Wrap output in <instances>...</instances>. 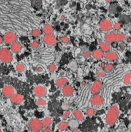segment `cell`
Segmentation results:
<instances>
[{
  "instance_id": "6da1fadb",
  "label": "cell",
  "mask_w": 131,
  "mask_h": 132,
  "mask_svg": "<svg viewBox=\"0 0 131 132\" xmlns=\"http://www.w3.org/2000/svg\"><path fill=\"white\" fill-rule=\"evenodd\" d=\"M119 114V109L117 104L113 105L111 108L108 109V112L106 117V122L108 126H113L118 119Z\"/></svg>"
},
{
  "instance_id": "7a4b0ae2",
  "label": "cell",
  "mask_w": 131,
  "mask_h": 132,
  "mask_svg": "<svg viewBox=\"0 0 131 132\" xmlns=\"http://www.w3.org/2000/svg\"><path fill=\"white\" fill-rule=\"evenodd\" d=\"M104 39L107 43L122 42L125 39V35L123 33L108 32L105 35Z\"/></svg>"
},
{
  "instance_id": "3957f363",
  "label": "cell",
  "mask_w": 131,
  "mask_h": 132,
  "mask_svg": "<svg viewBox=\"0 0 131 132\" xmlns=\"http://www.w3.org/2000/svg\"><path fill=\"white\" fill-rule=\"evenodd\" d=\"M13 56L12 52L7 48H2L0 49V60L5 63H10L13 61Z\"/></svg>"
},
{
  "instance_id": "277c9868",
  "label": "cell",
  "mask_w": 131,
  "mask_h": 132,
  "mask_svg": "<svg viewBox=\"0 0 131 132\" xmlns=\"http://www.w3.org/2000/svg\"><path fill=\"white\" fill-rule=\"evenodd\" d=\"M29 127L33 132H39L42 129V122L38 119H32L29 123Z\"/></svg>"
},
{
  "instance_id": "5b68a950",
  "label": "cell",
  "mask_w": 131,
  "mask_h": 132,
  "mask_svg": "<svg viewBox=\"0 0 131 132\" xmlns=\"http://www.w3.org/2000/svg\"><path fill=\"white\" fill-rule=\"evenodd\" d=\"M99 27L100 29L103 32H109L113 28L112 22L108 19H104L100 22Z\"/></svg>"
},
{
  "instance_id": "8992f818",
  "label": "cell",
  "mask_w": 131,
  "mask_h": 132,
  "mask_svg": "<svg viewBox=\"0 0 131 132\" xmlns=\"http://www.w3.org/2000/svg\"><path fill=\"white\" fill-rule=\"evenodd\" d=\"M17 35L13 32H7L4 35L3 40L7 44H12L17 40Z\"/></svg>"
},
{
  "instance_id": "52a82bcc",
  "label": "cell",
  "mask_w": 131,
  "mask_h": 132,
  "mask_svg": "<svg viewBox=\"0 0 131 132\" xmlns=\"http://www.w3.org/2000/svg\"><path fill=\"white\" fill-rule=\"evenodd\" d=\"M46 88L42 85H38L34 89V93L38 98H42L46 95Z\"/></svg>"
},
{
  "instance_id": "ba28073f",
  "label": "cell",
  "mask_w": 131,
  "mask_h": 132,
  "mask_svg": "<svg viewBox=\"0 0 131 132\" xmlns=\"http://www.w3.org/2000/svg\"><path fill=\"white\" fill-rule=\"evenodd\" d=\"M104 104V100L103 97L100 95H94L91 99V105L92 106H101Z\"/></svg>"
},
{
  "instance_id": "9c48e42d",
  "label": "cell",
  "mask_w": 131,
  "mask_h": 132,
  "mask_svg": "<svg viewBox=\"0 0 131 132\" xmlns=\"http://www.w3.org/2000/svg\"><path fill=\"white\" fill-rule=\"evenodd\" d=\"M15 94V88L11 85H6L2 89V95L5 98H11Z\"/></svg>"
},
{
  "instance_id": "30bf717a",
  "label": "cell",
  "mask_w": 131,
  "mask_h": 132,
  "mask_svg": "<svg viewBox=\"0 0 131 132\" xmlns=\"http://www.w3.org/2000/svg\"><path fill=\"white\" fill-rule=\"evenodd\" d=\"M43 41L48 46H53L56 45V39L52 35H46L45 37L43 38Z\"/></svg>"
},
{
  "instance_id": "8fae6325",
  "label": "cell",
  "mask_w": 131,
  "mask_h": 132,
  "mask_svg": "<svg viewBox=\"0 0 131 132\" xmlns=\"http://www.w3.org/2000/svg\"><path fill=\"white\" fill-rule=\"evenodd\" d=\"M102 88V83L100 80L95 81L91 88V93L92 95H97L101 90Z\"/></svg>"
},
{
  "instance_id": "7c38bea8",
  "label": "cell",
  "mask_w": 131,
  "mask_h": 132,
  "mask_svg": "<svg viewBox=\"0 0 131 132\" xmlns=\"http://www.w3.org/2000/svg\"><path fill=\"white\" fill-rule=\"evenodd\" d=\"M73 87L71 85H66L65 87H63L62 93L65 97H71L73 94Z\"/></svg>"
},
{
  "instance_id": "4fadbf2b",
  "label": "cell",
  "mask_w": 131,
  "mask_h": 132,
  "mask_svg": "<svg viewBox=\"0 0 131 132\" xmlns=\"http://www.w3.org/2000/svg\"><path fill=\"white\" fill-rule=\"evenodd\" d=\"M103 57L106 60H109V61H114V60H117L118 59V54L117 53L114 52H106L104 54H103Z\"/></svg>"
},
{
  "instance_id": "5bb4252c",
  "label": "cell",
  "mask_w": 131,
  "mask_h": 132,
  "mask_svg": "<svg viewBox=\"0 0 131 132\" xmlns=\"http://www.w3.org/2000/svg\"><path fill=\"white\" fill-rule=\"evenodd\" d=\"M10 101L15 105L21 104L23 101V95L21 94H14L10 98Z\"/></svg>"
},
{
  "instance_id": "9a60e30c",
  "label": "cell",
  "mask_w": 131,
  "mask_h": 132,
  "mask_svg": "<svg viewBox=\"0 0 131 132\" xmlns=\"http://www.w3.org/2000/svg\"><path fill=\"white\" fill-rule=\"evenodd\" d=\"M21 49H22V46H21V44L19 42L15 41V42H14L13 43L11 44L10 50H11V52H13L15 54L19 53V52L21 51Z\"/></svg>"
},
{
  "instance_id": "2e32d148",
  "label": "cell",
  "mask_w": 131,
  "mask_h": 132,
  "mask_svg": "<svg viewBox=\"0 0 131 132\" xmlns=\"http://www.w3.org/2000/svg\"><path fill=\"white\" fill-rule=\"evenodd\" d=\"M100 50L103 52H110V50H111V46H110V44L108 43L107 42H106V41L100 42Z\"/></svg>"
},
{
  "instance_id": "e0dca14e",
  "label": "cell",
  "mask_w": 131,
  "mask_h": 132,
  "mask_svg": "<svg viewBox=\"0 0 131 132\" xmlns=\"http://www.w3.org/2000/svg\"><path fill=\"white\" fill-rule=\"evenodd\" d=\"M73 116L75 117V118L77 120H78L80 122H81V121H83L84 120V116L83 113L80 110H78V109L74 110V112H73Z\"/></svg>"
},
{
  "instance_id": "ac0fdd59",
  "label": "cell",
  "mask_w": 131,
  "mask_h": 132,
  "mask_svg": "<svg viewBox=\"0 0 131 132\" xmlns=\"http://www.w3.org/2000/svg\"><path fill=\"white\" fill-rule=\"evenodd\" d=\"M67 83V79L66 78H59L56 81L55 85L57 87H65Z\"/></svg>"
},
{
  "instance_id": "d6986e66",
  "label": "cell",
  "mask_w": 131,
  "mask_h": 132,
  "mask_svg": "<svg viewBox=\"0 0 131 132\" xmlns=\"http://www.w3.org/2000/svg\"><path fill=\"white\" fill-rule=\"evenodd\" d=\"M93 57L96 60H100L103 57V52L100 49H96L92 53Z\"/></svg>"
},
{
  "instance_id": "ffe728a7",
  "label": "cell",
  "mask_w": 131,
  "mask_h": 132,
  "mask_svg": "<svg viewBox=\"0 0 131 132\" xmlns=\"http://www.w3.org/2000/svg\"><path fill=\"white\" fill-rule=\"evenodd\" d=\"M42 126L45 128H49V126L51 125L52 123V120L51 118H45L43 119V120L42 121Z\"/></svg>"
},
{
  "instance_id": "44dd1931",
  "label": "cell",
  "mask_w": 131,
  "mask_h": 132,
  "mask_svg": "<svg viewBox=\"0 0 131 132\" xmlns=\"http://www.w3.org/2000/svg\"><path fill=\"white\" fill-rule=\"evenodd\" d=\"M42 32L45 33L46 35H51V33L53 32V28L51 26L46 24L42 28Z\"/></svg>"
},
{
  "instance_id": "7402d4cb",
  "label": "cell",
  "mask_w": 131,
  "mask_h": 132,
  "mask_svg": "<svg viewBox=\"0 0 131 132\" xmlns=\"http://www.w3.org/2000/svg\"><path fill=\"white\" fill-rule=\"evenodd\" d=\"M131 81V73L128 72L125 75L124 78H123V83L125 85H129Z\"/></svg>"
},
{
  "instance_id": "603a6c76",
  "label": "cell",
  "mask_w": 131,
  "mask_h": 132,
  "mask_svg": "<svg viewBox=\"0 0 131 132\" xmlns=\"http://www.w3.org/2000/svg\"><path fill=\"white\" fill-rule=\"evenodd\" d=\"M58 128L61 131H65V130H66L68 128V123L65 122V121H62V122L59 123Z\"/></svg>"
},
{
  "instance_id": "cb8c5ba5",
  "label": "cell",
  "mask_w": 131,
  "mask_h": 132,
  "mask_svg": "<svg viewBox=\"0 0 131 132\" xmlns=\"http://www.w3.org/2000/svg\"><path fill=\"white\" fill-rule=\"evenodd\" d=\"M25 69H26L25 65L23 64H22V63H19V64L16 65V66H15V70L19 73H23V71H25Z\"/></svg>"
},
{
  "instance_id": "d4e9b609",
  "label": "cell",
  "mask_w": 131,
  "mask_h": 132,
  "mask_svg": "<svg viewBox=\"0 0 131 132\" xmlns=\"http://www.w3.org/2000/svg\"><path fill=\"white\" fill-rule=\"evenodd\" d=\"M32 3L34 7L40 9V7L42 6V1L41 0H32Z\"/></svg>"
},
{
  "instance_id": "484cf974",
  "label": "cell",
  "mask_w": 131,
  "mask_h": 132,
  "mask_svg": "<svg viewBox=\"0 0 131 132\" xmlns=\"http://www.w3.org/2000/svg\"><path fill=\"white\" fill-rule=\"evenodd\" d=\"M46 104V100H44L42 98H40L38 99V101H37V105H38V106H44Z\"/></svg>"
},
{
  "instance_id": "4316f807",
  "label": "cell",
  "mask_w": 131,
  "mask_h": 132,
  "mask_svg": "<svg viewBox=\"0 0 131 132\" xmlns=\"http://www.w3.org/2000/svg\"><path fill=\"white\" fill-rule=\"evenodd\" d=\"M40 34H41V32L38 29H33L32 32V35L33 37H34V38L39 37L40 35Z\"/></svg>"
},
{
  "instance_id": "83f0119b",
  "label": "cell",
  "mask_w": 131,
  "mask_h": 132,
  "mask_svg": "<svg viewBox=\"0 0 131 132\" xmlns=\"http://www.w3.org/2000/svg\"><path fill=\"white\" fill-rule=\"evenodd\" d=\"M113 68V65L112 64H108V65H106V66L104 67V71L106 73H109L112 71Z\"/></svg>"
},
{
  "instance_id": "f1b7e54d",
  "label": "cell",
  "mask_w": 131,
  "mask_h": 132,
  "mask_svg": "<svg viewBox=\"0 0 131 132\" xmlns=\"http://www.w3.org/2000/svg\"><path fill=\"white\" fill-rule=\"evenodd\" d=\"M94 114V109L93 108H89L86 110V114L89 117L93 116Z\"/></svg>"
},
{
  "instance_id": "f546056e",
  "label": "cell",
  "mask_w": 131,
  "mask_h": 132,
  "mask_svg": "<svg viewBox=\"0 0 131 132\" xmlns=\"http://www.w3.org/2000/svg\"><path fill=\"white\" fill-rule=\"evenodd\" d=\"M70 111H66L65 113L63 114V115H62V119H63V120H67L69 117H70Z\"/></svg>"
},
{
  "instance_id": "4dcf8cb0",
  "label": "cell",
  "mask_w": 131,
  "mask_h": 132,
  "mask_svg": "<svg viewBox=\"0 0 131 132\" xmlns=\"http://www.w3.org/2000/svg\"><path fill=\"white\" fill-rule=\"evenodd\" d=\"M39 46H40V44H39V43L38 41H33L32 43V44H31V47L33 49H37V48H38Z\"/></svg>"
},
{
  "instance_id": "1f68e13d",
  "label": "cell",
  "mask_w": 131,
  "mask_h": 132,
  "mask_svg": "<svg viewBox=\"0 0 131 132\" xmlns=\"http://www.w3.org/2000/svg\"><path fill=\"white\" fill-rule=\"evenodd\" d=\"M60 40L64 44H67V43H68V42H69V38H67V37H66V36H63V37H61Z\"/></svg>"
},
{
  "instance_id": "d6a6232c",
  "label": "cell",
  "mask_w": 131,
  "mask_h": 132,
  "mask_svg": "<svg viewBox=\"0 0 131 132\" xmlns=\"http://www.w3.org/2000/svg\"><path fill=\"white\" fill-rule=\"evenodd\" d=\"M56 68V67L54 64H51V65H49V66H48V70H49L50 72H54V71H55Z\"/></svg>"
},
{
  "instance_id": "836d02e7",
  "label": "cell",
  "mask_w": 131,
  "mask_h": 132,
  "mask_svg": "<svg viewBox=\"0 0 131 132\" xmlns=\"http://www.w3.org/2000/svg\"><path fill=\"white\" fill-rule=\"evenodd\" d=\"M97 75H98V77L102 78V77H104V76H105V75H106V72L103 71H100L97 73Z\"/></svg>"
},
{
  "instance_id": "e575fe53",
  "label": "cell",
  "mask_w": 131,
  "mask_h": 132,
  "mask_svg": "<svg viewBox=\"0 0 131 132\" xmlns=\"http://www.w3.org/2000/svg\"><path fill=\"white\" fill-rule=\"evenodd\" d=\"M113 29L116 30V31H118L121 29V24L119 23H115L114 25H113Z\"/></svg>"
},
{
  "instance_id": "d590c367",
  "label": "cell",
  "mask_w": 131,
  "mask_h": 132,
  "mask_svg": "<svg viewBox=\"0 0 131 132\" xmlns=\"http://www.w3.org/2000/svg\"><path fill=\"white\" fill-rule=\"evenodd\" d=\"M82 55L84 57H86V58H88V57H89L91 56V53L89 52H88V51H86V52H83Z\"/></svg>"
},
{
  "instance_id": "8d00e7d4",
  "label": "cell",
  "mask_w": 131,
  "mask_h": 132,
  "mask_svg": "<svg viewBox=\"0 0 131 132\" xmlns=\"http://www.w3.org/2000/svg\"><path fill=\"white\" fill-rule=\"evenodd\" d=\"M42 132H53V131H52L51 128H45L42 131Z\"/></svg>"
},
{
  "instance_id": "74e56055",
  "label": "cell",
  "mask_w": 131,
  "mask_h": 132,
  "mask_svg": "<svg viewBox=\"0 0 131 132\" xmlns=\"http://www.w3.org/2000/svg\"><path fill=\"white\" fill-rule=\"evenodd\" d=\"M42 71H43V68H42V67L41 66H39L38 68V72L39 73H42Z\"/></svg>"
},
{
  "instance_id": "f35d334b",
  "label": "cell",
  "mask_w": 131,
  "mask_h": 132,
  "mask_svg": "<svg viewBox=\"0 0 131 132\" xmlns=\"http://www.w3.org/2000/svg\"><path fill=\"white\" fill-rule=\"evenodd\" d=\"M125 48V44H121V45H120V49H121V50H124Z\"/></svg>"
},
{
  "instance_id": "ab89813d",
  "label": "cell",
  "mask_w": 131,
  "mask_h": 132,
  "mask_svg": "<svg viewBox=\"0 0 131 132\" xmlns=\"http://www.w3.org/2000/svg\"><path fill=\"white\" fill-rule=\"evenodd\" d=\"M72 132H81L80 130H78V128H74L73 131H72Z\"/></svg>"
},
{
  "instance_id": "60d3db41",
  "label": "cell",
  "mask_w": 131,
  "mask_h": 132,
  "mask_svg": "<svg viewBox=\"0 0 131 132\" xmlns=\"http://www.w3.org/2000/svg\"><path fill=\"white\" fill-rule=\"evenodd\" d=\"M127 43H130L131 42V38H130V37H129V38H127Z\"/></svg>"
},
{
  "instance_id": "b9f144b4",
  "label": "cell",
  "mask_w": 131,
  "mask_h": 132,
  "mask_svg": "<svg viewBox=\"0 0 131 132\" xmlns=\"http://www.w3.org/2000/svg\"><path fill=\"white\" fill-rule=\"evenodd\" d=\"M3 41H4V40H3V38H2V37L0 36V44H1V43H2Z\"/></svg>"
},
{
  "instance_id": "7bdbcfd3",
  "label": "cell",
  "mask_w": 131,
  "mask_h": 132,
  "mask_svg": "<svg viewBox=\"0 0 131 132\" xmlns=\"http://www.w3.org/2000/svg\"><path fill=\"white\" fill-rule=\"evenodd\" d=\"M100 65H101V67H102V68H104V67L106 66V63H105V62H102Z\"/></svg>"
},
{
  "instance_id": "ee69618b",
  "label": "cell",
  "mask_w": 131,
  "mask_h": 132,
  "mask_svg": "<svg viewBox=\"0 0 131 132\" xmlns=\"http://www.w3.org/2000/svg\"><path fill=\"white\" fill-rule=\"evenodd\" d=\"M112 0H106V2H111Z\"/></svg>"
},
{
  "instance_id": "f6af8a7d",
  "label": "cell",
  "mask_w": 131,
  "mask_h": 132,
  "mask_svg": "<svg viewBox=\"0 0 131 132\" xmlns=\"http://www.w3.org/2000/svg\"><path fill=\"white\" fill-rule=\"evenodd\" d=\"M85 85V82H84H84L82 83V85Z\"/></svg>"
},
{
  "instance_id": "bcb514c9",
  "label": "cell",
  "mask_w": 131,
  "mask_h": 132,
  "mask_svg": "<svg viewBox=\"0 0 131 132\" xmlns=\"http://www.w3.org/2000/svg\"><path fill=\"white\" fill-rule=\"evenodd\" d=\"M0 132H2V129L0 128Z\"/></svg>"
},
{
  "instance_id": "7dc6e473",
  "label": "cell",
  "mask_w": 131,
  "mask_h": 132,
  "mask_svg": "<svg viewBox=\"0 0 131 132\" xmlns=\"http://www.w3.org/2000/svg\"><path fill=\"white\" fill-rule=\"evenodd\" d=\"M117 1H122V0H117Z\"/></svg>"
}]
</instances>
